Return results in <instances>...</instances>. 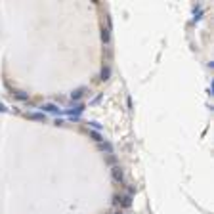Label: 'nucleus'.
Listing matches in <instances>:
<instances>
[{
  "label": "nucleus",
  "instance_id": "16",
  "mask_svg": "<svg viewBox=\"0 0 214 214\" xmlns=\"http://www.w3.org/2000/svg\"><path fill=\"white\" fill-rule=\"evenodd\" d=\"M119 203H120V197H119V195L113 197V205H119Z\"/></svg>",
  "mask_w": 214,
  "mask_h": 214
},
{
  "label": "nucleus",
  "instance_id": "11",
  "mask_svg": "<svg viewBox=\"0 0 214 214\" xmlns=\"http://www.w3.org/2000/svg\"><path fill=\"white\" fill-rule=\"evenodd\" d=\"M201 16H203V8H201V6H197V8L193 10V19L199 21V19H201Z\"/></svg>",
  "mask_w": 214,
  "mask_h": 214
},
{
  "label": "nucleus",
  "instance_id": "4",
  "mask_svg": "<svg viewBox=\"0 0 214 214\" xmlns=\"http://www.w3.org/2000/svg\"><path fill=\"white\" fill-rule=\"evenodd\" d=\"M86 92H88V88H84V86L77 88V90H73V92H71V99H73V102H78V99H80L84 94H86Z\"/></svg>",
  "mask_w": 214,
  "mask_h": 214
},
{
  "label": "nucleus",
  "instance_id": "10",
  "mask_svg": "<svg viewBox=\"0 0 214 214\" xmlns=\"http://www.w3.org/2000/svg\"><path fill=\"white\" fill-rule=\"evenodd\" d=\"M29 119H31V120H40V123H44V120H46V115H44V113H31Z\"/></svg>",
  "mask_w": 214,
  "mask_h": 214
},
{
  "label": "nucleus",
  "instance_id": "7",
  "mask_svg": "<svg viewBox=\"0 0 214 214\" xmlns=\"http://www.w3.org/2000/svg\"><path fill=\"white\" fill-rule=\"evenodd\" d=\"M13 98L19 99V102H27V99H29V94H27V92H23V90H17L16 94H13Z\"/></svg>",
  "mask_w": 214,
  "mask_h": 214
},
{
  "label": "nucleus",
  "instance_id": "6",
  "mask_svg": "<svg viewBox=\"0 0 214 214\" xmlns=\"http://www.w3.org/2000/svg\"><path fill=\"white\" fill-rule=\"evenodd\" d=\"M123 209H128V206H132V195H123L120 197V203H119Z\"/></svg>",
  "mask_w": 214,
  "mask_h": 214
},
{
  "label": "nucleus",
  "instance_id": "15",
  "mask_svg": "<svg viewBox=\"0 0 214 214\" xmlns=\"http://www.w3.org/2000/svg\"><path fill=\"white\" fill-rule=\"evenodd\" d=\"M6 111H8V107H6L4 103H0V113H6Z\"/></svg>",
  "mask_w": 214,
  "mask_h": 214
},
{
  "label": "nucleus",
  "instance_id": "2",
  "mask_svg": "<svg viewBox=\"0 0 214 214\" xmlns=\"http://www.w3.org/2000/svg\"><path fill=\"white\" fill-rule=\"evenodd\" d=\"M40 109H42V113H44V115H46V113H50V115H59V113H61V109H59L55 103H44Z\"/></svg>",
  "mask_w": 214,
  "mask_h": 214
},
{
  "label": "nucleus",
  "instance_id": "17",
  "mask_svg": "<svg viewBox=\"0 0 214 214\" xmlns=\"http://www.w3.org/2000/svg\"><path fill=\"white\" fill-rule=\"evenodd\" d=\"M113 214H123V210H117V212H113Z\"/></svg>",
  "mask_w": 214,
  "mask_h": 214
},
{
  "label": "nucleus",
  "instance_id": "14",
  "mask_svg": "<svg viewBox=\"0 0 214 214\" xmlns=\"http://www.w3.org/2000/svg\"><path fill=\"white\" fill-rule=\"evenodd\" d=\"M115 161H117V157H115V155H109V157H107V162H109V165H113Z\"/></svg>",
  "mask_w": 214,
  "mask_h": 214
},
{
  "label": "nucleus",
  "instance_id": "9",
  "mask_svg": "<svg viewBox=\"0 0 214 214\" xmlns=\"http://www.w3.org/2000/svg\"><path fill=\"white\" fill-rule=\"evenodd\" d=\"M109 78H111V67L105 65V67L102 69V80L105 82V80H109Z\"/></svg>",
  "mask_w": 214,
  "mask_h": 214
},
{
  "label": "nucleus",
  "instance_id": "12",
  "mask_svg": "<svg viewBox=\"0 0 214 214\" xmlns=\"http://www.w3.org/2000/svg\"><path fill=\"white\" fill-rule=\"evenodd\" d=\"M109 38H111V34H109V29H103V31H102V40H103L105 44H107V42H109Z\"/></svg>",
  "mask_w": 214,
  "mask_h": 214
},
{
  "label": "nucleus",
  "instance_id": "13",
  "mask_svg": "<svg viewBox=\"0 0 214 214\" xmlns=\"http://www.w3.org/2000/svg\"><path fill=\"white\" fill-rule=\"evenodd\" d=\"M90 126H92V130H96V132H99V130H102V124H99V123H96V120H92V123H90Z\"/></svg>",
  "mask_w": 214,
  "mask_h": 214
},
{
  "label": "nucleus",
  "instance_id": "3",
  "mask_svg": "<svg viewBox=\"0 0 214 214\" xmlns=\"http://www.w3.org/2000/svg\"><path fill=\"white\" fill-rule=\"evenodd\" d=\"M111 178H113V182L120 184V182L124 180V172H123V168H120V166H113V168H111Z\"/></svg>",
  "mask_w": 214,
  "mask_h": 214
},
{
  "label": "nucleus",
  "instance_id": "8",
  "mask_svg": "<svg viewBox=\"0 0 214 214\" xmlns=\"http://www.w3.org/2000/svg\"><path fill=\"white\" fill-rule=\"evenodd\" d=\"M88 134H90V138L96 141V144H102L103 141V138H102V134L99 132H96V130H88Z\"/></svg>",
  "mask_w": 214,
  "mask_h": 214
},
{
  "label": "nucleus",
  "instance_id": "1",
  "mask_svg": "<svg viewBox=\"0 0 214 214\" xmlns=\"http://www.w3.org/2000/svg\"><path fill=\"white\" fill-rule=\"evenodd\" d=\"M82 111H84V105H82V103H75L73 107H69L65 113H67V115L73 119V120H78V117H80V113H82Z\"/></svg>",
  "mask_w": 214,
  "mask_h": 214
},
{
  "label": "nucleus",
  "instance_id": "5",
  "mask_svg": "<svg viewBox=\"0 0 214 214\" xmlns=\"http://www.w3.org/2000/svg\"><path fill=\"white\" fill-rule=\"evenodd\" d=\"M98 149L102 153H107V155H113V145L109 141H102V144H98Z\"/></svg>",
  "mask_w": 214,
  "mask_h": 214
}]
</instances>
